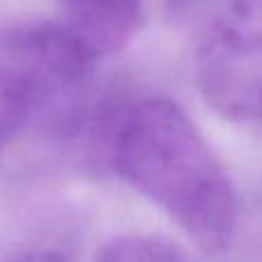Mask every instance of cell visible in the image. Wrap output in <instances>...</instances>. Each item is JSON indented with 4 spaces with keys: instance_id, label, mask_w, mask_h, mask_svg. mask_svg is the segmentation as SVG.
I'll return each instance as SVG.
<instances>
[{
    "instance_id": "6da1fadb",
    "label": "cell",
    "mask_w": 262,
    "mask_h": 262,
    "mask_svg": "<svg viewBox=\"0 0 262 262\" xmlns=\"http://www.w3.org/2000/svg\"><path fill=\"white\" fill-rule=\"evenodd\" d=\"M106 163L205 255H223L232 246L239 221L237 191L180 104L145 97L124 106L111 129Z\"/></svg>"
},
{
    "instance_id": "7a4b0ae2",
    "label": "cell",
    "mask_w": 262,
    "mask_h": 262,
    "mask_svg": "<svg viewBox=\"0 0 262 262\" xmlns=\"http://www.w3.org/2000/svg\"><path fill=\"white\" fill-rule=\"evenodd\" d=\"M95 62L62 23L0 32V157L37 124L69 122Z\"/></svg>"
},
{
    "instance_id": "3957f363",
    "label": "cell",
    "mask_w": 262,
    "mask_h": 262,
    "mask_svg": "<svg viewBox=\"0 0 262 262\" xmlns=\"http://www.w3.org/2000/svg\"><path fill=\"white\" fill-rule=\"evenodd\" d=\"M207 106L262 138V0H232L209 26L195 58Z\"/></svg>"
},
{
    "instance_id": "277c9868",
    "label": "cell",
    "mask_w": 262,
    "mask_h": 262,
    "mask_svg": "<svg viewBox=\"0 0 262 262\" xmlns=\"http://www.w3.org/2000/svg\"><path fill=\"white\" fill-rule=\"evenodd\" d=\"M64 21L95 60L118 53L140 26V0H62Z\"/></svg>"
},
{
    "instance_id": "5b68a950",
    "label": "cell",
    "mask_w": 262,
    "mask_h": 262,
    "mask_svg": "<svg viewBox=\"0 0 262 262\" xmlns=\"http://www.w3.org/2000/svg\"><path fill=\"white\" fill-rule=\"evenodd\" d=\"M95 262H186L184 255L152 235H118L99 249Z\"/></svg>"
},
{
    "instance_id": "8992f818",
    "label": "cell",
    "mask_w": 262,
    "mask_h": 262,
    "mask_svg": "<svg viewBox=\"0 0 262 262\" xmlns=\"http://www.w3.org/2000/svg\"><path fill=\"white\" fill-rule=\"evenodd\" d=\"M12 262H69L62 253L51 249H35V251H26V253L16 255Z\"/></svg>"
},
{
    "instance_id": "52a82bcc",
    "label": "cell",
    "mask_w": 262,
    "mask_h": 262,
    "mask_svg": "<svg viewBox=\"0 0 262 262\" xmlns=\"http://www.w3.org/2000/svg\"><path fill=\"white\" fill-rule=\"evenodd\" d=\"M186 3H193V0H175V5H186Z\"/></svg>"
}]
</instances>
